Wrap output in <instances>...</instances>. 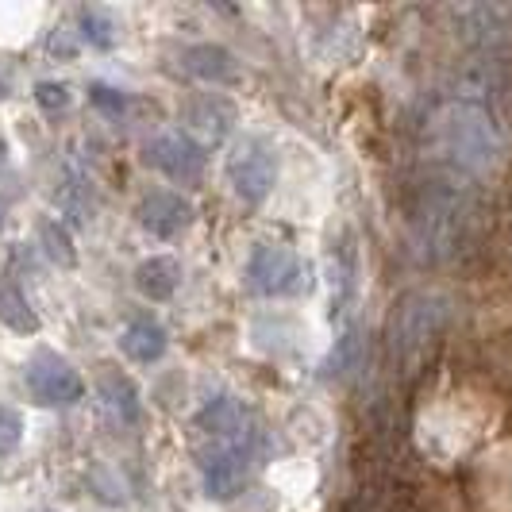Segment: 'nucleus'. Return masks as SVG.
<instances>
[{
    "instance_id": "10",
    "label": "nucleus",
    "mask_w": 512,
    "mask_h": 512,
    "mask_svg": "<svg viewBox=\"0 0 512 512\" xmlns=\"http://www.w3.org/2000/svg\"><path fill=\"white\" fill-rule=\"evenodd\" d=\"M193 205L181 197V193H166V189H158V193H147L143 197V205H139V224L158 235V239H174L181 231L193 224Z\"/></svg>"
},
{
    "instance_id": "15",
    "label": "nucleus",
    "mask_w": 512,
    "mask_h": 512,
    "mask_svg": "<svg viewBox=\"0 0 512 512\" xmlns=\"http://www.w3.org/2000/svg\"><path fill=\"white\" fill-rule=\"evenodd\" d=\"M178 285H181V266L166 255L147 258V262L135 270V289H139L143 297H151V301H170V297L178 293Z\"/></svg>"
},
{
    "instance_id": "14",
    "label": "nucleus",
    "mask_w": 512,
    "mask_h": 512,
    "mask_svg": "<svg viewBox=\"0 0 512 512\" xmlns=\"http://www.w3.org/2000/svg\"><path fill=\"white\" fill-rule=\"evenodd\" d=\"M166 347H170V335L166 328L158 324V320H131L124 335H120V351L135 362H158L166 355Z\"/></svg>"
},
{
    "instance_id": "6",
    "label": "nucleus",
    "mask_w": 512,
    "mask_h": 512,
    "mask_svg": "<svg viewBox=\"0 0 512 512\" xmlns=\"http://www.w3.org/2000/svg\"><path fill=\"white\" fill-rule=\"evenodd\" d=\"M24 382L31 389V397L39 405H51V409H66V405H77L81 393H85V382L70 362L54 351H35L27 359Z\"/></svg>"
},
{
    "instance_id": "11",
    "label": "nucleus",
    "mask_w": 512,
    "mask_h": 512,
    "mask_svg": "<svg viewBox=\"0 0 512 512\" xmlns=\"http://www.w3.org/2000/svg\"><path fill=\"white\" fill-rule=\"evenodd\" d=\"M251 474V451H216L205 459V489L216 501H231L247 486Z\"/></svg>"
},
{
    "instance_id": "9",
    "label": "nucleus",
    "mask_w": 512,
    "mask_h": 512,
    "mask_svg": "<svg viewBox=\"0 0 512 512\" xmlns=\"http://www.w3.org/2000/svg\"><path fill=\"white\" fill-rule=\"evenodd\" d=\"M147 162L170 181L193 185L205 174V147L189 135H158L154 143H147Z\"/></svg>"
},
{
    "instance_id": "5",
    "label": "nucleus",
    "mask_w": 512,
    "mask_h": 512,
    "mask_svg": "<svg viewBox=\"0 0 512 512\" xmlns=\"http://www.w3.org/2000/svg\"><path fill=\"white\" fill-rule=\"evenodd\" d=\"M247 285L262 297H297L308 289V266L289 247H255L247 258Z\"/></svg>"
},
{
    "instance_id": "20",
    "label": "nucleus",
    "mask_w": 512,
    "mask_h": 512,
    "mask_svg": "<svg viewBox=\"0 0 512 512\" xmlns=\"http://www.w3.org/2000/svg\"><path fill=\"white\" fill-rule=\"evenodd\" d=\"M35 101L43 104L47 112H62V108H70V89L62 81H39L35 85Z\"/></svg>"
},
{
    "instance_id": "13",
    "label": "nucleus",
    "mask_w": 512,
    "mask_h": 512,
    "mask_svg": "<svg viewBox=\"0 0 512 512\" xmlns=\"http://www.w3.org/2000/svg\"><path fill=\"white\" fill-rule=\"evenodd\" d=\"M185 70L197 74L201 81H212V85H235L239 81V62L235 54L216 47V43H201V47H189L185 51Z\"/></svg>"
},
{
    "instance_id": "24",
    "label": "nucleus",
    "mask_w": 512,
    "mask_h": 512,
    "mask_svg": "<svg viewBox=\"0 0 512 512\" xmlns=\"http://www.w3.org/2000/svg\"><path fill=\"white\" fill-rule=\"evenodd\" d=\"M0 151H4V147H0Z\"/></svg>"
},
{
    "instance_id": "17",
    "label": "nucleus",
    "mask_w": 512,
    "mask_h": 512,
    "mask_svg": "<svg viewBox=\"0 0 512 512\" xmlns=\"http://www.w3.org/2000/svg\"><path fill=\"white\" fill-rule=\"evenodd\" d=\"M0 324H8L12 332H24V335H31L39 328V316L31 312L27 297L8 278H0Z\"/></svg>"
},
{
    "instance_id": "3",
    "label": "nucleus",
    "mask_w": 512,
    "mask_h": 512,
    "mask_svg": "<svg viewBox=\"0 0 512 512\" xmlns=\"http://www.w3.org/2000/svg\"><path fill=\"white\" fill-rule=\"evenodd\" d=\"M443 324H447V297L428 293V289L409 293L397 305L393 320H389V347H393V355L401 362H412L416 355H424L428 343L439 339Z\"/></svg>"
},
{
    "instance_id": "1",
    "label": "nucleus",
    "mask_w": 512,
    "mask_h": 512,
    "mask_svg": "<svg viewBox=\"0 0 512 512\" xmlns=\"http://www.w3.org/2000/svg\"><path fill=\"white\" fill-rule=\"evenodd\" d=\"M428 147L447 166V174L486 178L505 154V128L486 104L447 97L428 116Z\"/></svg>"
},
{
    "instance_id": "4",
    "label": "nucleus",
    "mask_w": 512,
    "mask_h": 512,
    "mask_svg": "<svg viewBox=\"0 0 512 512\" xmlns=\"http://www.w3.org/2000/svg\"><path fill=\"white\" fill-rule=\"evenodd\" d=\"M228 181L231 189L247 201V205H262L278 181V158H274V147L258 135H247L239 139L228 154Z\"/></svg>"
},
{
    "instance_id": "19",
    "label": "nucleus",
    "mask_w": 512,
    "mask_h": 512,
    "mask_svg": "<svg viewBox=\"0 0 512 512\" xmlns=\"http://www.w3.org/2000/svg\"><path fill=\"white\" fill-rule=\"evenodd\" d=\"M39 235H43V247H47V255H51L54 262H62V266H74V243H70L66 228H58L54 220H47V224L39 228Z\"/></svg>"
},
{
    "instance_id": "23",
    "label": "nucleus",
    "mask_w": 512,
    "mask_h": 512,
    "mask_svg": "<svg viewBox=\"0 0 512 512\" xmlns=\"http://www.w3.org/2000/svg\"><path fill=\"white\" fill-rule=\"evenodd\" d=\"M0 216H4V205H0Z\"/></svg>"
},
{
    "instance_id": "22",
    "label": "nucleus",
    "mask_w": 512,
    "mask_h": 512,
    "mask_svg": "<svg viewBox=\"0 0 512 512\" xmlns=\"http://www.w3.org/2000/svg\"><path fill=\"white\" fill-rule=\"evenodd\" d=\"M93 104L97 108H104V112H124V104H128V97L120 93V89H112V85H93Z\"/></svg>"
},
{
    "instance_id": "18",
    "label": "nucleus",
    "mask_w": 512,
    "mask_h": 512,
    "mask_svg": "<svg viewBox=\"0 0 512 512\" xmlns=\"http://www.w3.org/2000/svg\"><path fill=\"white\" fill-rule=\"evenodd\" d=\"M81 39L89 43V47H97V51H108L112 43H116V20L101 12V8H81Z\"/></svg>"
},
{
    "instance_id": "2",
    "label": "nucleus",
    "mask_w": 512,
    "mask_h": 512,
    "mask_svg": "<svg viewBox=\"0 0 512 512\" xmlns=\"http://www.w3.org/2000/svg\"><path fill=\"white\" fill-rule=\"evenodd\" d=\"M409 228L416 251L428 262H447L470 243L478 228V201L455 174H439L416 185L409 201Z\"/></svg>"
},
{
    "instance_id": "7",
    "label": "nucleus",
    "mask_w": 512,
    "mask_h": 512,
    "mask_svg": "<svg viewBox=\"0 0 512 512\" xmlns=\"http://www.w3.org/2000/svg\"><path fill=\"white\" fill-rule=\"evenodd\" d=\"M451 20L470 47H501L512 39V4H462L451 8Z\"/></svg>"
},
{
    "instance_id": "12",
    "label": "nucleus",
    "mask_w": 512,
    "mask_h": 512,
    "mask_svg": "<svg viewBox=\"0 0 512 512\" xmlns=\"http://www.w3.org/2000/svg\"><path fill=\"white\" fill-rule=\"evenodd\" d=\"M185 124L205 143H220L231 131V124H235V104L228 97H220V93H205V97L185 104Z\"/></svg>"
},
{
    "instance_id": "8",
    "label": "nucleus",
    "mask_w": 512,
    "mask_h": 512,
    "mask_svg": "<svg viewBox=\"0 0 512 512\" xmlns=\"http://www.w3.org/2000/svg\"><path fill=\"white\" fill-rule=\"evenodd\" d=\"M197 428L208 439H216L220 451H251V443H255L251 416H247V409L239 401H231V397L208 401L205 409H201V416H197Z\"/></svg>"
},
{
    "instance_id": "21",
    "label": "nucleus",
    "mask_w": 512,
    "mask_h": 512,
    "mask_svg": "<svg viewBox=\"0 0 512 512\" xmlns=\"http://www.w3.org/2000/svg\"><path fill=\"white\" fill-rule=\"evenodd\" d=\"M20 432H24L20 412L8 409V405H0V455H4V451H12V447L20 443Z\"/></svg>"
},
{
    "instance_id": "16",
    "label": "nucleus",
    "mask_w": 512,
    "mask_h": 512,
    "mask_svg": "<svg viewBox=\"0 0 512 512\" xmlns=\"http://www.w3.org/2000/svg\"><path fill=\"white\" fill-rule=\"evenodd\" d=\"M101 393H104V401L112 405V412H120V420H128V424H135V420H139L143 401H139V389H135V382H131L128 374H120V370L104 366Z\"/></svg>"
}]
</instances>
